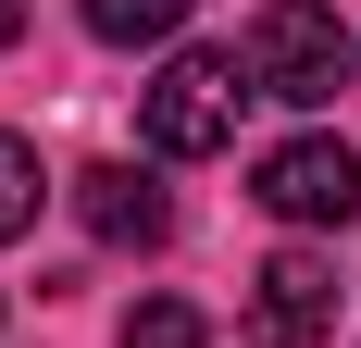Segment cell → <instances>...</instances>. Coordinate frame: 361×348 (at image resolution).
<instances>
[{
	"mask_svg": "<svg viewBox=\"0 0 361 348\" xmlns=\"http://www.w3.org/2000/svg\"><path fill=\"white\" fill-rule=\"evenodd\" d=\"M175 25H187V0H87V37H112V50H149Z\"/></svg>",
	"mask_w": 361,
	"mask_h": 348,
	"instance_id": "obj_6",
	"label": "cell"
},
{
	"mask_svg": "<svg viewBox=\"0 0 361 348\" xmlns=\"http://www.w3.org/2000/svg\"><path fill=\"white\" fill-rule=\"evenodd\" d=\"M250 199L274 224H361V149L349 137H287V149H262Z\"/></svg>",
	"mask_w": 361,
	"mask_h": 348,
	"instance_id": "obj_3",
	"label": "cell"
},
{
	"mask_svg": "<svg viewBox=\"0 0 361 348\" xmlns=\"http://www.w3.org/2000/svg\"><path fill=\"white\" fill-rule=\"evenodd\" d=\"M75 211H87L100 249H162V237H175V199H162L137 162H87V174H75Z\"/></svg>",
	"mask_w": 361,
	"mask_h": 348,
	"instance_id": "obj_5",
	"label": "cell"
},
{
	"mask_svg": "<svg viewBox=\"0 0 361 348\" xmlns=\"http://www.w3.org/2000/svg\"><path fill=\"white\" fill-rule=\"evenodd\" d=\"M125 348H212V323L187 311V299H137L125 311Z\"/></svg>",
	"mask_w": 361,
	"mask_h": 348,
	"instance_id": "obj_8",
	"label": "cell"
},
{
	"mask_svg": "<svg viewBox=\"0 0 361 348\" xmlns=\"http://www.w3.org/2000/svg\"><path fill=\"white\" fill-rule=\"evenodd\" d=\"M237 100H250V63H237V50H175V63L137 87V137L162 149V162H212V149L237 137Z\"/></svg>",
	"mask_w": 361,
	"mask_h": 348,
	"instance_id": "obj_1",
	"label": "cell"
},
{
	"mask_svg": "<svg viewBox=\"0 0 361 348\" xmlns=\"http://www.w3.org/2000/svg\"><path fill=\"white\" fill-rule=\"evenodd\" d=\"M13 37H25V0H0V50H13Z\"/></svg>",
	"mask_w": 361,
	"mask_h": 348,
	"instance_id": "obj_9",
	"label": "cell"
},
{
	"mask_svg": "<svg viewBox=\"0 0 361 348\" xmlns=\"http://www.w3.org/2000/svg\"><path fill=\"white\" fill-rule=\"evenodd\" d=\"M324 323H336V261L324 249H274L262 286H250V336L262 348H312Z\"/></svg>",
	"mask_w": 361,
	"mask_h": 348,
	"instance_id": "obj_4",
	"label": "cell"
},
{
	"mask_svg": "<svg viewBox=\"0 0 361 348\" xmlns=\"http://www.w3.org/2000/svg\"><path fill=\"white\" fill-rule=\"evenodd\" d=\"M237 63H250V87H262V100L324 112L336 87H349V25H336L324 0H274V13L250 25V50H237Z\"/></svg>",
	"mask_w": 361,
	"mask_h": 348,
	"instance_id": "obj_2",
	"label": "cell"
},
{
	"mask_svg": "<svg viewBox=\"0 0 361 348\" xmlns=\"http://www.w3.org/2000/svg\"><path fill=\"white\" fill-rule=\"evenodd\" d=\"M37 187H50V174H37V149H25V137H0V249L37 224Z\"/></svg>",
	"mask_w": 361,
	"mask_h": 348,
	"instance_id": "obj_7",
	"label": "cell"
}]
</instances>
